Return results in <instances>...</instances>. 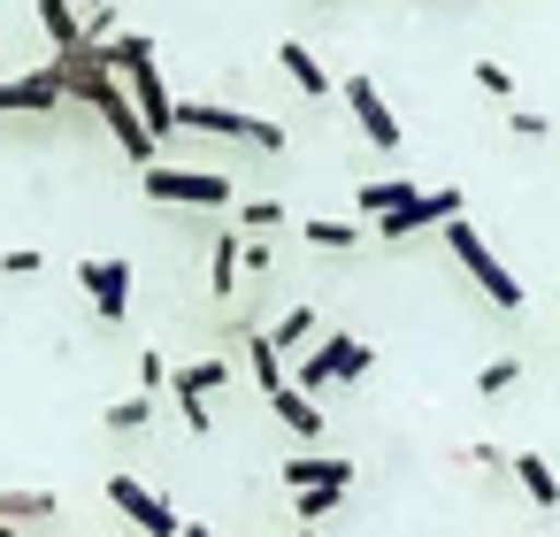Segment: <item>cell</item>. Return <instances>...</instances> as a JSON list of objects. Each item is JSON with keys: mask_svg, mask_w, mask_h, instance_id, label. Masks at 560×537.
<instances>
[{"mask_svg": "<svg viewBox=\"0 0 560 537\" xmlns=\"http://www.w3.org/2000/svg\"><path fill=\"white\" fill-rule=\"evenodd\" d=\"M246 369H254L261 392H284V384H292V369H284V353L269 346V330H246Z\"/></svg>", "mask_w": 560, "mask_h": 537, "instance_id": "2e32d148", "label": "cell"}, {"mask_svg": "<svg viewBox=\"0 0 560 537\" xmlns=\"http://www.w3.org/2000/svg\"><path fill=\"white\" fill-rule=\"evenodd\" d=\"M315 330H323V315H315V300H292V307H284V323L269 330V346H277V353L292 361V353H307V346H315Z\"/></svg>", "mask_w": 560, "mask_h": 537, "instance_id": "4fadbf2b", "label": "cell"}, {"mask_svg": "<svg viewBox=\"0 0 560 537\" xmlns=\"http://www.w3.org/2000/svg\"><path fill=\"white\" fill-rule=\"evenodd\" d=\"M55 70H62V93H70V101H93V116L108 124V139H116L139 170H154V131L139 124V108H131L124 78H108V70H70V62H55Z\"/></svg>", "mask_w": 560, "mask_h": 537, "instance_id": "6da1fadb", "label": "cell"}, {"mask_svg": "<svg viewBox=\"0 0 560 537\" xmlns=\"http://www.w3.org/2000/svg\"><path fill=\"white\" fill-rule=\"evenodd\" d=\"M39 32L55 39V55H78L85 47V16L70 9V0H39Z\"/></svg>", "mask_w": 560, "mask_h": 537, "instance_id": "9a60e30c", "label": "cell"}, {"mask_svg": "<svg viewBox=\"0 0 560 537\" xmlns=\"http://www.w3.org/2000/svg\"><path fill=\"white\" fill-rule=\"evenodd\" d=\"M292 499H300V529H307V522H323V514H330L346 491H338V483H323V491H292Z\"/></svg>", "mask_w": 560, "mask_h": 537, "instance_id": "d4e9b609", "label": "cell"}, {"mask_svg": "<svg viewBox=\"0 0 560 537\" xmlns=\"http://www.w3.org/2000/svg\"><path fill=\"white\" fill-rule=\"evenodd\" d=\"M70 9H78V16H101V9H116V0H70Z\"/></svg>", "mask_w": 560, "mask_h": 537, "instance_id": "d6a6232c", "label": "cell"}, {"mask_svg": "<svg viewBox=\"0 0 560 537\" xmlns=\"http://www.w3.org/2000/svg\"><path fill=\"white\" fill-rule=\"evenodd\" d=\"M415 192H422L415 177H376V185H361V215H369V223H384V215H392V208H407Z\"/></svg>", "mask_w": 560, "mask_h": 537, "instance_id": "ac0fdd59", "label": "cell"}, {"mask_svg": "<svg viewBox=\"0 0 560 537\" xmlns=\"http://www.w3.org/2000/svg\"><path fill=\"white\" fill-rule=\"evenodd\" d=\"M139 185H147V200H162V208H231V200H238L223 170H177V162H154Z\"/></svg>", "mask_w": 560, "mask_h": 537, "instance_id": "277c9868", "label": "cell"}, {"mask_svg": "<svg viewBox=\"0 0 560 537\" xmlns=\"http://www.w3.org/2000/svg\"><path fill=\"white\" fill-rule=\"evenodd\" d=\"M162 384H170V353H139V392L154 399Z\"/></svg>", "mask_w": 560, "mask_h": 537, "instance_id": "f1b7e54d", "label": "cell"}, {"mask_svg": "<svg viewBox=\"0 0 560 537\" xmlns=\"http://www.w3.org/2000/svg\"><path fill=\"white\" fill-rule=\"evenodd\" d=\"M277 62H284V78H292V85H300L307 101H315V93H330V78H323V62H315V55H307L300 39H284V47H277Z\"/></svg>", "mask_w": 560, "mask_h": 537, "instance_id": "ffe728a7", "label": "cell"}, {"mask_svg": "<svg viewBox=\"0 0 560 537\" xmlns=\"http://www.w3.org/2000/svg\"><path fill=\"white\" fill-rule=\"evenodd\" d=\"M369 361H376V353H369L361 338L330 330V338H315V346H307V353L292 361V384H300V392L315 399L323 384H361V376H369Z\"/></svg>", "mask_w": 560, "mask_h": 537, "instance_id": "3957f363", "label": "cell"}, {"mask_svg": "<svg viewBox=\"0 0 560 537\" xmlns=\"http://www.w3.org/2000/svg\"><path fill=\"white\" fill-rule=\"evenodd\" d=\"M101 422H108L116 437H131V430H147V422H154V399H147V392H131V399H116Z\"/></svg>", "mask_w": 560, "mask_h": 537, "instance_id": "603a6c76", "label": "cell"}, {"mask_svg": "<svg viewBox=\"0 0 560 537\" xmlns=\"http://www.w3.org/2000/svg\"><path fill=\"white\" fill-rule=\"evenodd\" d=\"M208 284H215V300L238 292V231H215V246H208Z\"/></svg>", "mask_w": 560, "mask_h": 537, "instance_id": "44dd1931", "label": "cell"}, {"mask_svg": "<svg viewBox=\"0 0 560 537\" xmlns=\"http://www.w3.org/2000/svg\"><path fill=\"white\" fill-rule=\"evenodd\" d=\"M170 384H177V399H208L231 384V361H185V369H170Z\"/></svg>", "mask_w": 560, "mask_h": 537, "instance_id": "d6986e66", "label": "cell"}, {"mask_svg": "<svg viewBox=\"0 0 560 537\" xmlns=\"http://www.w3.org/2000/svg\"><path fill=\"white\" fill-rule=\"evenodd\" d=\"M177 407H185V430H192V437H208V430H215V415H208V399H177Z\"/></svg>", "mask_w": 560, "mask_h": 537, "instance_id": "4dcf8cb0", "label": "cell"}, {"mask_svg": "<svg viewBox=\"0 0 560 537\" xmlns=\"http://www.w3.org/2000/svg\"><path fill=\"white\" fill-rule=\"evenodd\" d=\"M55 514V491L39 483H0V522H47Z\"/></svg>", "mask_w": 560, "mask_h": 537, "instance_id": "e0dca14e", "label": "cell"}, {"mask_svg": "<svg viewBox=\"0 0 560 537\" xmlns=\"http://www.w3.org/2000/svg\"><path fill=\"white\" fill-rule=\"evenodd\" d=\"M338 101L353 108V124L369 131V147H376V154H399V116L384 108V93H376L369 78H346V85H338Z\"/></svg>", "mask_w": 560, "mask_h": 537, "instance_id": "30bf717a", "label": "cell"}, {"mask_svg": "<svg viewBox=\"0 0 560 537\" xmlns=\"http://www.w3.org/2000/svg\"><path fill=\"white\" fill-rule=\"evenodd\" d=\"M438 238L453 246V261H460V269L476 277V292H483V300H491L499 315H514V307H522V277H514V269H506V261H499V254L483 246V231H476L468 215H460V223H445Z\"/></svg>", "mask_w": 560, "mask_h": 537, "instance_id": "7a4b0ae2", "label": "cell"}, {"mask_svg": "<svg viewBox=\"0 0 560 537\" xmlns=\"http://www.w3.org/2000/svg\"><path fill=\"white\" fill-rule=\"evenodd\" d=\"M246 231H284V200H246Z\"/></svg>", "mask_w": 560, "mask_h": 537, "instance_id": "4316f807", "label": "cell"}, {"mask_svg": "<svg viewBox=\"0 0 560 537\" xmlns=\"http://www.w3.org/2000/svg\"><path fill=\"white\" fill-rule=\"evenodd\" d=\"M116 78H124V93H131V108H139V124L154 131V147H162V139H177V101H170V85H162V70H154V55H139V62H124Z\"/></svg>", "mask_w": 560, "mask_h": 537, "instance_id": "8992f818", "label": "cell"}, {"mask_svg": "<svg viewBox=\"0 0 560 537\" xmlns=\"http://www.w3.org/2000/svg\"><path fill=\"white\" fill-rule=\"evenodd\" d=\"M292 537H307V529H292Z\"/></svg>", "mask_w": 560, "mask_h": 537, "instance_id": "d590c367", "label": "cell"}, {"mask_svg": "<svg viewBox=\"0 0 560 537\" xmlns=\"http://www.w3.org/2000/svg\"><path fill=\"white\" fill-rule=\"evenodd\" d=\"M300 238H307V246H323V254H353L369 231H353V223H330V215H307V223H300Z\"/></svg>", "mask_w": 560, "mask_h": 537, "instance_id": "7402d4cb", "label": "cell"}, {"mask_svg": "<svg viewBox=\"0 0 560 537\" xmlns=\"http://www.w3.org/2000/svg\"><path fill=\"white\" fill-rule=\"evenodd\" d=\"M506 124H514V139H545V116H529V108H514Z\"/></svg>", "mask_w": 560, "mask_h": 537, "instance_id": "1f68e13d", "label": "cell"}, {"mask_svg": "<svg viewBox=\"0 0 560 537\" xmlns=\"http://www.w3.org/2000/svg\"><path fill=\"white\" fill-rule=\"evenodd\" d=\"M177 537H215V529H208V522H185V529H177Z\"/></svg>", "mask_w": 560, "mask_h": 537, "instance_id": "836d02e7", "label": "cell"}, {"mask_svg": "<svg viewBox=\"0 0 560 537\" xmlns=\"http://www.w3.org/2000/svg\"><path fill=\"white\" fill-rule=\"evenodd\" d=\"M269 407H277V422H284V430H292L300 445H315V437L330 430V415H323V407H315V399H307L300 384H284V392H269Z\"/></svg>", "mask_w": 560, "mask_h": 537, "instance_id": "7c38bea8", "label": "cell"}, {"mask_svg": "<svg viewBox=\"0 0 560 537\" xmlns=\"http://www.w3.org/2000/svg\"><path fill=\"white\" fill-rule=\"evenodd\" d=\"M78 284H85V300H93V315H101V323H124V315H131V261L93 254V261L78 269Z\"/></svg>", "mask_w": 560, "mask_h": 537, "instance_id": "ba28073f", "label": "cell"}, {"mask_svg": "<svg viewBox=\"0 0 560 537\" xmlns=\"http://www.w3.org/2000/svg\"><path fill=\"white\" fill-rule=\"evenodd\" d=\"M62 70H32V78H0V116H62Z\"/></svg>", "mask_w": 560, "mask_h": 537, "instance_id": "9c48e42d", "label": "cell"}, {"mask_svg": "<svg viewBox=\"0 0 560 537\" xmlns=\"http://www.w3.org/2000/svg\"><path fill=\"white\" fill-rule=\"evenodd\" d=\"M108 506H116V514H124L131 529H147V537H177V529H185V522H177V506H170V499H162L154 483L124 476V468L108 476Z\"/></svg>", "mask_w": 560, "mask_h": 537, "instance_id": "52a82bcc", "label": "cell"}, {"mask_svg": "<svg viewBox=\"0 0 560 537\" xmlns=\"http://www.w3.org/2000/svg\"><path fill=\"white\" fill-rule=\"evenodd\" d=\"M514 384H522V361H514V353H499V361L476 369V392H483V399H499V392H514Z\"/></svg>", "mask_w": 560, "mask_h": 537, "instance_id": "cb8c5ba5", "label": "cell"}, {"mask_svg": "<svg viewBox=\"0 0 560 537\" xmlns=\"http://www.w3.org/2000/svg\"><path fill=\"white\" fill-rule=\"evenodd\" d=\"M445 223H460V192H453V185H430V192H415L407 208H392V215L376 223V238H384V246H407V238L445 231Z\"/></svg>", "mask_w": 560, "mask_h": 537, "instance_id": "5b68a950", "label": "cell"}, {"mask_svg": "<svg viewBox=\"0 0 560 537\" xmlns=\"http://www.w3.org/2000/svg\"><path fill=\"white\" fill-rule=\"evenodd\" d=\"M0 537H16V522H0Z\"/></svg>", "mask_w": 560, "mask_h": 537, "instance_id": "e575fe53", "label": "cell"}, {"mask_svg": "<svg viewBox=\"0 0 560 537\" xmlns=\"http://www.w3.org/2000/svg\"><path fill=\"white\" fill-rule=\"evenodd\" d=\"M39 261H47V254H39V246H9V254H0V269H9V277H32V269H39Z\"/></svg>", "mask_w": 560, "mask_h": 537, "instance_id": "f546056e", "label": "cell"}, {"mask_svg": "<svg viewBox=\"0 0 560 537\" xmlns=\"http://www.w3.org/2000/svg\"><path fill=\"white\" fill-rule=\"evenodd\" d=\"M506 468H514V483H522V499H529V506H560V476H552V460H545V453H514Z\"/></svg>", "mask_w": 560, "mask_h": 537, "instance_id": "5bb4252c", "label": "cell"}, {"mask_svg": "<svg viewBox=\"0 0 560 537\" xmlns=\"http://www.w3.org/2000/svg\"><path fill=\"white\" fill-rule=\"evenodd\" d=\"M269 261H277V246H269V238H246V231H238V269H246V277H261Z\"/></svg>", "mask_w": 560, "mask_h": 537, "instance_id": "83f0119b", "label": "cell"}, {"mask_svg": "<svg viewBox=\"0 0 560 537\" xmlns=\"http://www.w3.org/2000/svg\"><path fill=\"white\" fill-rule=\"evenodd\" d=\"M284 483H292V491H323V483L346 491V483H353V460H346V453H292V460H284Z\"/></svg>", "mask_w": 560, "mask_h": 537, "instance_id": "8fae6325", "label": "cell"}, {"mask_svg": "<svg viewBox=\"0 0 560 537\" xmlns=\"http://www.w3.org/2000/svg\"><path fill=\"white\" fill-rule=\"evenodd\" d=\"M468 78H476V85H483L491 101H506V93H514V78H506V62H491V55H483V62L468 70Z\"/></svg>", "mask_w": 560, "mask_h": 537, "instance_id": "484cf974", "label": "cell"}]
</instances>
